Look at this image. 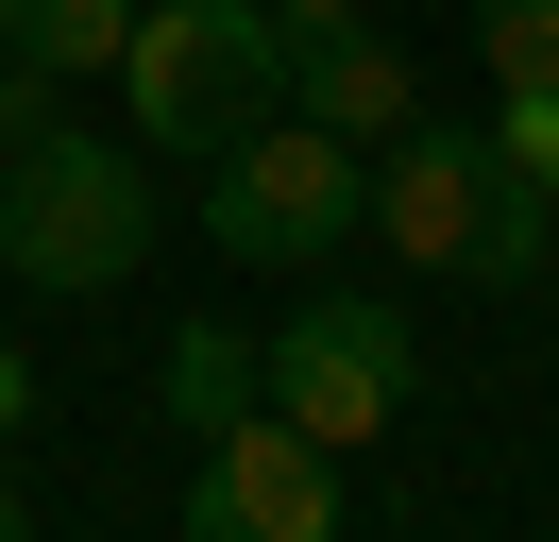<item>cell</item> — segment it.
Masks as SVG:
<instances>
[{
	"mask_svg": "<svg viewBox=\"0 0 559 542\" xmlns=\"http://www.w3.org/2000/svg\"><path fill=\"white\" fill-rule=\"evenodd\" d=\"M0 271L51 305H119L153 271V153L51 119L35 153H0Z\"/></svg>",
	"mask_w": 559,
	"mask_h": 542,
	"instance_id": "obj_1",
	"label": "cell"
},
{
	"mask_svg": "<svg viewBox=\"0 0 559 542\" xmlns=\"http://www.w3.org/2000/svg\"><path fill=\"white\" fill-rule=\"evenodd\" d=\"M373 237L424 271V288H543V187H525L491 136L407 119L373 169Z\"/></svg>",
	"mask_w": 559,
	"mask_h": 542,
	"instance_id": "obj_2",
	"label": "cell"
},
{
	"mask_svg": "<svg viewBox=\"0 0 559 542\" xmlns=\"http://www.w3.org/2000/svg\"><path fill=\"white\" fill-rule=\"evenodd\" d=\"M204 237H221L238 271H322V255H356V237H373V153L322 136L306 102H272L254 136L204 153Z\"/></svg>",
	"mask_w": 559,
	"mask_h": 542,
	"instance_id": "obj_3",
	"label": "cell"
},
{
	"mask_svg": "<svg viewBox=\"0 0 559 542\" xmlns=\"http://www.w3.org/2000/svg\"><path fill=\"white\" fill-rule=\"evenodd\" d=\"M119 102H136V153H221V136H254L288 102V34L254 0H136Z\"/></svg>",
	"mask_w": 559,
	"mask_h": 542,
	"instance_id": "obj_4",
	"label": "cell"
},
{
	"mask_svg": "<svg viewBox=\"0 0 559 542\" xmlns=\"http://www.w3.org/2000/svg\"><path fill=\"white\" fill-rule=\"evenodd\" d=\"M407 322H390L373 288H322V305H288V339H272V406L322 440V458H373L390 440V406H407Z\"/></svg>",
	"mask_w": 559,
	"mask_h": 542,
	"instance_id": "obj_5",
	"label": "cell"
},
{
	"mask_svg": "<svg viewBox=\"0 0 559 542\" xmlns=\"http://www.w3.org/2000/svg\"><path fill=\"white\" fill-rule=\"evenodd\" d=\"M187 526L204 542H340V458H322L288 406H238L187 474Z\"/></svg>",
	"mask_w": 559,
	"mask_h": 542,
	"instance_id": "obj_6",
	"label": "cell"
},
{
	"mask_svg": "<svg viewBox=\"0 0 559 542\" xmlns=\"http://www.w3.org/2000/svg\"><path fill=\"white\" fill-rule=\"evenodd\" d=\"M288 102H306L322 136H356V153H390V136L424 119V68L390 51L373 17H340V34H322V51H288Z\"/></svg>",
	"mask_w": 559,
	"mask_h": 542,
	"instance_id": "obj_7",
	"label": "cell"
},
{
	"mask_svg": "<svg viewBox=\"0 0 559 542\" xmlns=\"http://www.w3.org/2000/svg\"><path fill=\"white\" fill-rule=\"evenodd\" d=\"M119 34H136V0H0V51L51 68V85L69 68H119Z\"/></svg>",
	"mask_w": 559,
	"mask_h": 542,
	"instance_id": "obj_8",
	"label": "cell"
},
{
	"mask_svg": "<svg viewBox=\"0 0 559 542\" xmlns=\"http://www.w3.org/2000/svg\"><path fill=\"white\" fill-rule=\"evenodd\" d=\"M170 406H187V424L221 440V424H238V406H254V356H238V339H221V322H187V339H170Z\"/></svg>",
	"mask_w": 559,
	"mask_h": 542,
	"instance_id": "obj_9",
	"label": "cell"
},
{
	"mask_svg": "<svg viewBox=\"0 0 559 542\" xmlns=\"http://www.w3.org/2000/svg\"><path fill=\"white\" fill-rule=\"evenodd\" d=\"M475 51H491V85L559 102V0H475Z\"/></svg>",
	"mask_w": 559,
	"mask_h": 542,
	"instance_id": "obj_10",
	"label": "cell"
},
{
	"mask_svg": "<svg viewBox=\"0 0 559 542\" xmlns=\"http://www.w3.org/2000/svg\"><path fill=\"white\" fill-rule=\"evenodd\" d=\"M491 153H509V169H525V187H543V203H559V102H543V85H509V119H491Z\"/></svg>",
	"mask_w": 559,
	"mask_h": 542,
	"instance_id": "obj_11",
	"label": "cell"
},
{
	"mask_svg": "<svg viewBox=\"0 0 559 542\" xmlns=\"http://www.w3.org/2000/svg\"><path fill=\"white\" fill-rule=\"evenodd\" d=\"M35 136H51V68H17V51H0V153H35Z\"/></svg>",
	"mask_w": 559,
	"mask_h": 542,
	"instance_id": "obj_12",
	"label": "cell"
},
{
	"mask_svg": "<svg viewBox=\"0 0 559 542\" xmlns=\"http://www.w3.org/2000/svg\"><path fill=\"white\" fill-rule=\"evenodd\" d=\"M254 17H272V34H288V51H322V34H340V17H356V0H254Z\"/></svg>",
	"mask_w": 559,
	"mask_h": 542,
	"instance_id": "obj_13",
	"label": "cell"
},
{
	"mask_svg": "<svg viewBox=\"0 0 559 542\" xmlns=\"http://www.w3.org/2000/svg\"><path fill=\"white\" fill-rule=\"evenodd\" d=\"M17 526H35V508H17V474H0V542H17Z\"/></svg>",
	"mask_w": 559,
	"mask_h": 542,
	"instance_id": "obj_14",
	"label": "cell"
},
{
	"mask_svg": "<svg viewBox=\"0 0 559 542\" xmlns=\"http://www.w3.org/2000/svg\"><path fill=\"white\" fill-rule=\"evenodd\" d=\"M17 406H35V390H17V356H0V424H17Z\"/></svg>",
	"mask_w": 559,
	"mask_h": 542,
	"instance_id": "obj_15",
	"label": "cell"
},
{
	"mask_svg": "<svg viewBox=\"0 0 559 542\" xmlns=\"http://www.w3.org/2000/svg\"><path fill=\"white\" fill-rule=\"evenodd\" d=\"M543 288H559V203H543Z\"/></svg>",
	"mask_w": 559,
	"mask_h": 542,
	"instance_id": "obj_16",
	"label": "cell"
}]
</instances>
